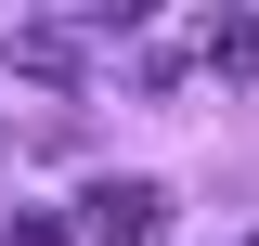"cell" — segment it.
Masks as SVG:
<instances>
[{"label": "cell", "instance_id": "cell-5", "mask_svg": "<svg viewBox=\"0 0 259 246\" xmlns=\"http://www.w3.org/2000/svg\"><path fill=\"white\" fill-rule=\"evenodd\" d=\"M91 13H104V26H156V0H91Z\"/></svg>", "mask_w": 259, "mask_h": 246}, {"label": "cell", "instance_id": "cell-4", "mask_svg": "<svg viewBox=\"0 0 259 246\" xmlns=\"http://www.w3.org/2000/svg\"><path fill=\"white\" fill-rule=\"evenodd\" d=\"M0 246H78V220H52V208H26V220H13Z\"/></svg>", "mask_w": 259, "mask_h": 246}, {"label": "cell", "instance_id": "cell-1", "mask_svg": "<svg viewBox=\"0 0 259 246\" xmlns=\"http://www.w3.org/2000/svg\"><path fill=\"white\" fill-rule=\"evenodd\" d=\"M78 233H91V246H156L168 233V194L156 182H91V194H78Z\"/></svg>", "mask_w": 259, "mask_h": 246}, {"label": "cell", "instance_id": "cell-2", "mask_svg": "<svg viewBox=\"0 0 259 246\" xmlns=\"http://www.w3.org/2000/svg\"><path fill=\"white\" fill-rule=\"evenodd\" d=\"M13 65H26V78H52V91H65V78L91 65V39L65 26V13H26V26H13Z\"/></svg>", "mask_w": 259, "mask_h": 246}, {"label": "cell", "instance_id": "cell-3", "mask_svg": "<svg viewBox=\"0 0 259 246\" xmlns=\"http://www.w3.org/2000/svg\"><path fill=\"white\" fill-rule=\"evenodd\" d=\"M182 52L207 65V78H259V13H207V26H194Z\"/></svg>", "mask_w": 259, "mask_h": 246}]
</instances>
